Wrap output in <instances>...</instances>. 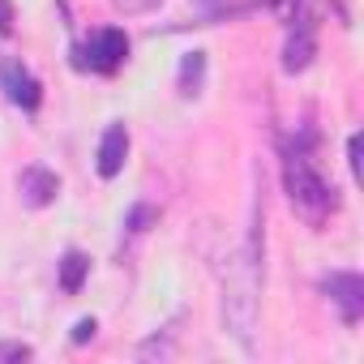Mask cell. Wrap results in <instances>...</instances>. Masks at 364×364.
Instances as JSON below:
<instances>
[{"label":"cell","instance_id":"obj_1","mask_svg":"<svg viewBox=\"0 0 364 364\" xmlns=\"http://www.w3.org/2000/svg\"><path fill=\"white\" fill-rule=\"evenodd\" d=\"M283 185H287V198H291V210L309 223V228H321L334 210V189L321 180V171L313 167L309 159V141L304 146H291L283 154Z\"/></svg>","mask_w":364,"mask_h":364},{"label":"cell","instance_id":"obj_2","mask_svg":"<svg viewBox=\"0 0 364 364\" xmlns=\"http://www.w3.org/2000/svg\"><path fill=\"white\" fill-rule=\"evenodd\" d=\"M124 60H129V35L116 31V26L95 31L77 48V69H90V73H116Z\"/></svg>","mask_w":364,"mask_h":364},{"label":"cell","instance_id":"obj_3","mask_svg":"<svg viewBox=\"0 0 364 364\" xmlns=\"http://www.w3.org/2000/svg\"><path fill=\"white\" fill-rule=\"evenodd\" d=\"M321 291L338 304V313H343L347 326H355V321L364 317V279H360L355 270H334V274H326V279H321Z\"/></svg>","mask_w":364,"mask_h":364},{"label":"cell","instance_id":"obj_4","mask_svg":"<svg viewBox=\"0 0 364 364\" xmlns=\"http://www.w3.org/2000/svg\"><path fill=\"white\" fill-rule=\"evenodd\" d=\"M0 82H5V95H9V103H18L22 112H35L39 107V99H43V86H39V77L22 65V60H9L5 69H0Z\"/></svg>","mask_w":364,"mask_h":364},{"label":"cell","instance_id":"obj_5","mask_svg":"<svg viewBox=\"0 0 364 364\" xmlns=\"http://www.w3.org/2000/svg\"><path fill=\"white\" fill-rule=\"evenodd\" d=\"M18 189H22V202H26V206L43 210V206H52L56 193H60V176L48 171V167H26L22 180H18Z\"/></svg>","mask_w":364,"mask_h":364},{"label":"cell","instance_id":"obj_6","mask_svg":"<svg viewBox=\"0 0 364 364\" xmlns=\"http://www.w3.org/2000/svg\"><path fill=\"white\" fill-rule=\"evenodd\" d=\"M124 159H129V129L124 124H112L99 141V176L112 180L124 171Z\"/></svg>","mask_w":364,"mask_h":364},{"label":"cell","instance_id":"obj_7","mask_svg":"<svg viewBox=\"0 0 364 364\" xmlns=\"http://www.w3.org/2000/svg\"><path fill=\"white\" fill-rule=\"evenodd\" d=\"M313 52H317V43H313V31H309V26H300V31L287 39V56H283V69H287V73H300V69H309Z\"/></svg>","mask_w":364,"mask_h":364},{"label":"cell","instance_id":"obj_8","mask_svg":"<svg viewBox=\"0 0 364 364\" xmlns=\"http://www.w3.org/2000/svg\"><path fill=\"white\" fill-rule=\"evenodd\" d=\"M86 274H90V257L77 253V249H69V253L60 257V287H65L69 296H77L82 283H86Z\"/></svg>","mask_w":364,"mask_h":364},{"label":"cell","instance_id":"obj_9","mask_svg":"<svg viewBox=\"0 0 364 364\" xmlns=\"http://www.w3.org/2000/svg\"><path fill=\"white\" fill-rule=\"evenodd\" d=\"M202 69H206V56L202 52H189L185 56V65H180V95H198V86H202Z\"/></svg>","mask_w":364,"mask_h":364},{"label":"cell","instance_id":"obj_10","mask_svg":"<svg viewBox=\"0 0 364 364\" xmlns=\"http://www.w3.org/2000/svg\"><path fill=\"white\" fill-rule=\"evenodd\" d=\"M150 223H154V210H150V206H133V210H129V219H124V228H129L133 236H141Z\"/></svg>","mask_w":364,"mask_h":364},{"label":"cell","instance_id":"obj_11","mask_svg":"<svg viewBox=\"0 0 364 364\" xmlns=\"http://www.w3.org/2000/svg\"><path fill=\"white\" fill-rule=\"evenodd\" d=\"M112 5H116L120 14H150L154 5H163V0H112Z\"/></svg>","mask_w":364,"mask_h":364},{"label":"cell","instance_id":"obj_12","mask_svg":"<svg viewBox=\"0 0 364 364\" xmlns=\"http://www.w3.org/2000/svg\"><path fill=\"white\" fill-rule=\"evenodd\" d=\"M95 330H99V321H95V317H82V321L73 326V343H90Z\"/></svg>","mask_w":364,"mask_h":364},{"label":"cell","instance_id":"obj_13","mask_svg":"<svg viewBox=\"0 0 364 364\" xmlns=\"http://www.w3.org/2000/svg\"><path fill=\"white\" fill-rule=\"evenodd\" d=\"M31 347L26 343H0V360H26Z\"/></svg>","mask_w":364,"mask_h":364},{"label":"cell","instance_id":"obj_14","mask_svg":"<svg viewBox=\"0 0 364 364\" xmlns=\"http://www.w3.org/2000/svg\"><path fill=\"white\" fill-rule=\"evenodd\" d=\"M14 31V0H0V35Z\"/></svg>","mask_w":364,"mask_h":364},{"label":"cell","instance_id":"obj_15","mask_svg":"<svg viewBox=\"0 0 364 364\" xmlns=\"http://www.w3.org/2000/svg\"><path fill=\"white\" fill-rule=\"evenodd\" d=\"M347 159H351V176H360V133L347 141Z\"/></svg>","mask_w":364,"mask_h":364}]
</instances>
